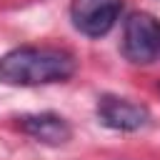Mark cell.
<instances>
[{
    "instance_id": "6da1fadb",
    "label": "cell",
    "mask_w": 160,
    "mask_h": 160,
    "mask_svg": "<svg viewBox=\"0 0 160 160\" xmlns=\"http://www.w3.org/2000/svg\"><path fill=\"white\" fill-rule=\"evenodd\" d=\"M78 62L68 50L20 45L0 55V82L10 88H38L65 82L75 75Z\"/></svg>"
},
{
    "instance_id": "7a4b0ae2",
    "label": "cell",
    "mask_w": 160,
    "mask_h": 160,
    "mask_svg": "<svg viewBox=\"0 0 160 160\" xmlns=\"http://www.w3.org/2000/svg\"><path fill=\"white\" fill-rule=\"evenodd\" d=\"M122 55L135 65H150L160 58V20L150 12H130L122 25Z\"/></svg>"
},
{
    "instance_id": "3957f363",
    "label": "cell",
    "mask_w": 160,
    "mask_h": 160,
    "mask_svg": "<svg viewBox=\"0 0 160 160\" xmlns=\"http://www.w3.org/2000/svg\"><path fill=\"white\" fill-rule=\"evenodd\" d=\"M122 8H125V0H72L70 20L80 35L98 40L115 28Z\"/></svg>"
},
{
    "instance_id": "277c9868",
    "label": "cell",
    "mask_w": 160,
    "mask_h": 160,
    "mask_svg": "<svg viewBox=\"0 0 160 160\" xmlns=\"http://www.w3.org/2000/svg\"><path fill=\"white\" fill-rule=\"evenodd\" d=\"M95 115H98L100 125L118 130V132H135V130H142L150 122L148 105L135 102L130 98L112 95V92H105V95L98 98Z\"/></svg>"
},
{
    "instance_id": "5b68a950",
    "label": "cell",
    "mask_w": 160,
    "mask_h": 160,
    "mask_svg": "<svg viewBox=\"0 0 160 160\" xmlns=\"http://www.w3.org/2000/svg\"><path fill=\"white\" fill-rule=\"evenodd\" d=\"M18 128L42 142V145H65L70 138H72V128L70 122L58 115V112H30V115H20L18 118Z\"/></svg>"
}]
</instances>
